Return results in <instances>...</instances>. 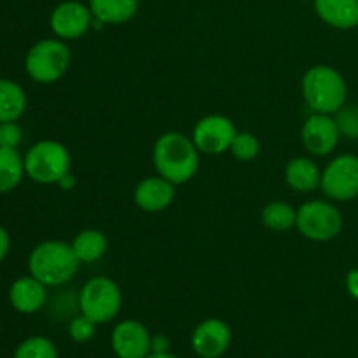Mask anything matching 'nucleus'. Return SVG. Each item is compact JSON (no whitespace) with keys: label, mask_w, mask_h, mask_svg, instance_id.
Instances as JSON below:
<instances>
[{"label":"nucleus","mask_w":358,"mask_h":358,"mask_svg":"<svg viewBox=\"0 0 358 358\" xmlns=\"http://www.w3.org/2000/svg\"><path fill=\"white\" fill-rule=\"evenodd\" d=\"M152 161L157 175L175 185L187 184L199 168V150L191 136L178 131L163 133L152 149Z\"/></svg>","instance_id":"f257e3e1"},{"label":"nucleus","mask_w":358,"mask_h":358,"mask_svg":"<svg viewBox=\"0 0 358 358\" xmlns=\"http://www.w3.org/2000/svg\"><path fill=\"white\" fill-rule=\"evenodd\" d=\"M80 268V261L72 243L62 240H48L35 245L28 255V275L35 276L45 287H62L73 280Z\"/></svg>","instance_id":"f03ea898"},{"label":"nucleus","mask_w":358,"mask_h":358,"mask_svg":"<svg viewBox=\"0 0 358 358\" xmlns=\"http://www.w3.org/2000/svg\"><path fill=\"white\" fill-rule=\"evenodd\" d=\"M301 93L308 107L318 114L334 115L348 100L345 77L329 65L311 66L301 80Z\"/></svg>","instance_id":"7ed1b4c3"},{"label":"nucleus","mask_w":358,"mask_h":358,"mask_svg":"<svg viewBox=\"0 0 358 358\" xmlns=\"http://www.w3.org/2000/svg\"><path fill=\"white\" fill-rule=\"evenodd\" d=\"M72 63V52L62 38H42L28 49L24 70L38 84H55L65 77Z\"/></svg>","instance_id":"20e7f679"},{"label":"nucleus","mask_w":358,"mask_h":358,"mask_svg":"<svg viewBox=\"0 0 358 358\" xmlns=\"http://www.w3.org/2000/svg\"><path fill=\"white\" fill-rule=\"evenodd\" d=\"M24 173L41 185H55L70 173L69 149L56 140H41L34 143L23 156Z\"/></svg>","instance_id":"39448f33"},{"label":"nucleus","mask_w":358,"mask_h":358,"mask_svg":"<svg viewBox=\"0 0 358 358\" xmlns=\"http://www.w3.org/2000/svg\"><path fill=\"white\" fill-rule=\"evenodd\" d=\"M296 229L301 236L317 243L336 240L343 231V215L338 206L324 199H311L297 208Z\"/></svg>","instance_id":"423d86ee"},{"label":"nucleus","mask_w":358,"mask_h":358,"mask_svg":"<svg viewBox=\"0 0 358 358\" xmlns=\"http://www.w3.org/2000/svg\"><path fill=\"white\" fill-rule=\"evenodd\" d=\"M122 292L108 276H94L84 283L79 294V310L98 325L108 324L119 315Z\"/></svg>","instance_id":"0eeeda50"},{"label":"nucleus","mask_w":358,"mask_h":358,"mask_svg":"<svg viewBox=\"0 0 358 358\" xmlns=\"http://www.w3.org/2000/svg\"><path fill=\"white\" fill-rule=\"evenodd\" d=\"M320 189L332 201L358 198V157L341 154L322 170Z\"/></svg>","instance_id":"6e6552de"},{"label":"nucleus","mask_w":358,"mask_h":358,"mask_svg":"<svg viewBox=\"0 0 358 358\" xmlns=\"http://www.w3.org/2000/svg\"><path fill=\"white\" fill-rule=\"evenodd\" d=\"M236 133V126L229 117L220 114H210L196 122L191 138L198 147L199 154L220 156L224 152H229Z\"/></svg>","instance_id":"1a4fd4ad"},{"label":"nucleus","mask_w":358,"mask_h":358,"mask_svg":"<svg viewBox=\"0 0 358 358\" xmlns=\"http://www.w3.org/2000/svg\"><path fill=\"white\" fill-rule=\"evenodd\" d=\"M339 140H341V133L336 124V119L329 114L313 112L301 128V142L304 149L313 156L324 157L332 154Z\"/></svg>","instance_id":"9d476101"},{"label":"nucleus","mask_w":358,"mask_h":358,"mask_svg":"<svg viewBox=\"0 0 358 358\" xmlns=\"http://www.w3.org/2000/svg\"><path fill=\"white\" fill-rule=\"evenodd\" d=\"M93 21L94 17L91 14L90 6H84V3L76 2V0L59 3L58 7H55L51 17H49L52 34L56 35V38H62V41H77V38H80L83 35H86Z\"/></svg>","instance_id":"9b49d317"},{"label":"nucleus","mask_w":358,"mask_h":358,"mask_svg":"<svg viewBox=\"0 0 358 358\" xmlns=\"http://www.w3.org/2000/svg\"><path fill=\"white\" fill-rule=\"evenodd\" d=\"M150 339L152 334L142 322L128 318L114 327L110 345L117 358H145L150 353Z\"/></svg>","instance_id":"f8f14e48"},{"label":"nucleus","mask_w":358,"mask_h":358,"mask_svg":"<svg viewBox=\"0 0 358 358\" xmlns=\"http://www.w3.org/2000/svg\"><path fill=\"white\" fill-rule=\"evenodd\" d=\"M231 329L219 318H206L196 325L191 336V346L198 357L220 358L231 346Z\"/></svg>","instance_id":"ddd939ff"},{"label":"nucleus","mask_w":358,"mask_h":358,"mask_svg":"<svg viewBox=\"0 0 358 358\" xmlns=\"http://www.w3.org/2000/svg\"><path fill=\"white\" fill-rule=\"evenodd\" d=\"M175 199V184L161 175L145 177L136 184L133 191V201L138 210L145 213H159L170 208Z\"/></svg>","instance_id":"4468645a"},{"label":"nucleus","mask_w":358,"mask_h":358,"mask_svg":"<svg viewBox=\"0 0 358 358\" xmlns=\"http://www.w3.org/2000/svg\"><path fill=\"white\" fill-rule=\"evenodd\" d=\"M9 304L21 315H35L45 306L48 287L35 276H21L9 287Z\"/></svg>","instance_id":"2eb2a0df"},{"label":"nucleus","mask_w":358,"mask_h":358,"mask_svg":"<svg viewBox=\"0 0 358 358\" xmlns=\"http://www.w3.org/2000/svg\"><path fill=\"white\" fill-rule=\"evenodd\" d=\"M315 10L325 24L338 30L358 27V0H315Z\"/></svg>","instance_id":"dca6fc26"},{"label":"nucleus","mask_w":358,"mask_h":358,"mask_svg":"<svg viewBox=\"0 0 358 358\" xmlns=\"http://www.w3.org/2000/svg\"><path fill=\"white\" fill-rule=\"evenodd\" d=\"M283 177L292 191L306 194V192H313L320 187L322 170L310 157H294L287 163Z\"/></svg>","instance_id":"f3484780"},{"label":"nucleus","mask_w":358,"mask_h":358,"mask_svg":"<svg viewBox=\"0 0 358 358\" xmlns=\"http://www.w3.org/2000/svg\"><path fill=\"white\" fill-rule=\"evenodd\" d=\"M90 9L98 23L122 24L135 17L138 0H90Z\"/></svg>","instance_id":"a211bd4d"},{"label":"nucleus","mask_w":358,"mask_h":358,"mask_svg":"<svg viewBox=\"0 0 358 358\" xmlns=\"http://www.w3.org/2000/svg\"><path fill=\"white\" fill-rule=\"evenodd\" d=\"M72 248L80 264H91L103 257L108 248V240L100 229H84L76 234Z\"/></svg>","instance_id":"6ab92c4d"},{"label":"nucleus","mask_w":358,"mask_h":358,"mask_svg":"<svg viewBox=\"0 0 358 358\" xmlns=\"http://www.w3.org/2000/svg\"><path fill=\"white\" fill-rule=\"evenodd\" d=\"M27 93L17 83L0 79V122L17 121L27 110Z\"/></svg>","instance_id":"aec40b11"},{"label":"nucleus","mask_w":358,"mask_h":358,"mask_svg":"<svg viewBox=\"0 0 358 358\" xmlns=\"http://www.w3.org/2000/svg\"><path fill=\"white\" fill-rule=\"evenodd\" d=\"M24 175V161L17 149L0 147V194L14 191Z\"/></svg>","instance_id":"412c9836"},{"label":"nucleus","mask_w":358,"mask_h":358,"mask_svg":"<svg viewBox=\"0 0 358 358\" xmlns=\"http://www.w3.org/2000/svg\"><path fill=\"white\" fill-rule=\"evenodd\" d=\"M261 220L268 229L285 233V231L296 227L297 210L292 208V205L287 201H271L262 210Z\"/></svg>","instance_id":"4be33fe9"},{"label":"nucleus","mask_w":358,"mask_h":358,"mask_svg":"<svg viewBox=\"0 0 358 358\" xmlns=\"http://www.w3.org/2000/svg\"><path fill=\"white\" fill-rule=\"evenodd\" d=\"M13 358H58V348L45 336H30L16 346Z\"/></svg>","instance_id":"5701e85b"},{"label":"nucleus","mask_w":358,"mask_h":358,"mask_svg":"<svg viewBox=\"0 0 358 358\" xmlns=\"http://www.w3.org/2000/svg\"><path fill=\"white\" fill-rule=\"evenodd\" d=\"M229 152L236 157L238 161H252L261 152V142L255 135L248 131H238L231 143Z\"/></svg>","instance_id":"b1692460"},{"label":"nucleus","mask_w":358,"mask_h":358,"mask_svg":"<svg viewBox=\"0 0 358 358\" xmlns=\"http://www.w3.org/2000/svg\"><path fill=\"white\" fill-rule=\"evenodd\" d=\"M336 124H338L339 133L345 138L358 140V105H345L334 114Z\"/></svg>","instance_id":"393cba45"},{"label":"nucleus","mask_w":358,"mask_h":358,"mask_svg":"<svg viewBox=\"0 0 358 358\" xmlns=\"http://www.w3.org/2000/svg\"><path fill=\"white\" fill-rule=\"evenodd\" d=\"M96 327L98 324H94L91 318H87L86 315L80 313L79 317L72 318V322L69 324V336L72 338L73 343L83 345V343L91 341V339L94 338V334H96Z\"/></svg>","instance_id":"a878e982"},{"label":"nucleus","mask_w":358,"mask_h":358,"mask_svg":"<svg viewBox=\"0 0 358 358\" xmlns=\"http://www.w3.org/2000/svg\"><path fill=\"white\" fill-rule=\"evenodd\" d=\"M23 140V129L16 121L0 122V147L2 149H17Z\"/></svg>","instance_id":"bb28decb"},{"label":"nucleus","mask_w":358,"mask_h":358,"mask_svg":"<svg viewBox=\"0 0 358 358\" xmlns=\"http://www.w3.org/2000/svg\"><path fill=\"white\" fill-rule=\"evenodd\" d=\"M170 352V339L164 334H154L150 339V353H168Z\"/></svg>","instance_id":"cd10ccee"},{"label":"nucleus","mask_w":358,"mask_h":358,"mask_svg":"<svg viewBox=\"0 0 358 358\" xmlns=\"http://www.w3.org/2000/svg\"><path fill=\"white\" fill-rule=\"evenodd\" d=\"M346 290L353 299L358 301V269H352L346 275Z\"/></svg>","instance_id":"c85d7f7f"},{"label":"nucleus","mask_w":358,"mask_h":358,"mask_svg":"<svg viewBox=\"0 0 358 358\" xmlns=\"http://www.w3.org/2000/svg\"><path fill=\"white\" fill-rule=\"evenodd\" d=\"M10 250V236L3 226H0V262L7 257Z\"/></svg>","instance_id":"c756f323"},{"label":"nucleus","mask_w":358,"mask_h":358,"mask_svg":"<svg viewBox=\"0 0 358 358\" xmlns=\"http://www.w3.org/2000/svg\"><path fill=\"white\" fill-rule=\"evenodd\" d=\"M56 185H58L59 189H63V191H72V189L76 187V177H73L72 173H66Z\"/></svg>","instance_id":"7c9ffc66"},{"label":"nucleus","mask_w":358,"mask_h":358,"mask_svg":"<svg viewBox=\"0 0 358 358\" xmlns=\"http://www.w3.org/2000/svg\"><path fill=\"white\" fill-rule=\"evenodd\" d=\"M145 358H180V357H177V355H173L171 352H168V353H149Z\"/></svg>","instance_id":"2f4dec72"},{"label":"nucleus","mask_w":358,"mask_h":358,"mask_svg":"<svg viewBox=\"0 0 358 358\" xmlns=\"http://www.w3.org/2000/svg\"><path fill=\"white\" fill-rule=\"evenodd\" d=\"M0 275H2V271H0Z\"/></svg>","instance_id":"473e14b6"},{"label":"nucleus","mask_w":358,"mask_h":358,"mask_svg":"<svg viewBox=\"0 0 358 358\" xmlns=\"http://www.w3.org/2000/svg\"><path fill=\"white\" fill-rule=\"evenodd\" d=\"M198 358H203V357H198Z\"/></svg>","instance_id":"72a5a7b5"}]
</instances>
